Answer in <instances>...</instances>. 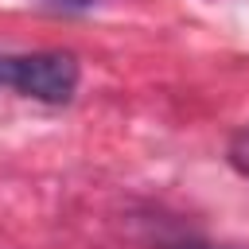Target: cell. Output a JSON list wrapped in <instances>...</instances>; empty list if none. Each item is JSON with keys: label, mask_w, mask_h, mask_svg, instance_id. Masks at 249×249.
<instances>
[{"label": "cell", "mask_w": 249, "mask_h": 249, "mask_svg": "<svg viewBox=\"0 0 249 249\" xmlns=\"http://www.w3.org/2000/svg\"><path fill=\"white\" fill-rule=\"evenodd\" d=\"M78 82V58L66 51H0V89L43 105H66Z\"/></svg>", "instance_id": "6da1fadb"}, {"label": "cell", "mask_w": 249, "mask_h": 249, "mask_svg": "<svg viewBox=\"0 0 249 249\" xmlns=\"http://www.w3.org/2000/svg\"><path fill=\"white\" fill-rule=\"evenodd\" d=\"M226 160H230V167H233L237 175H245V179H249V128H241V132L230 140Z\"/></svg>", "instance_id": "7a4b0ae2"}, {"label": "cell", "mask_w": 249, "mask_h": 249, "mask_svg": "<svg viewBox=\"0 0 249 249\" xmlns=\"http://www.w3.org/2000/svg\"><path fill=\"white\" fill-rule=\"evenodd\" d=\"M39 4H47V8H54V12H86V8H93L97 0H39Z\"/></svg>", "instance_id": "3957f363"}, {"label": "cell", "mask_w": 249, "mask_h": 249, "mask_svg": "<svg viewBox=\"0 0 249 249\" xmlns=\"http://www.w3.org/2000/svg\"><path fill=\"white\" fill-rule=\"evenodd\" d=\"M175 249H214V245H175Z\"/></svg>", "instance_id": "277c9868"}]
</instances>
